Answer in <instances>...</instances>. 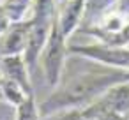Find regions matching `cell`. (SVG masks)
<instances>
[{
  "label": "cell",
  "mask_w": 129,
  "mask_h": 120,
  "mask_svg": "<svg viewBox=\"0 0 129 120\" xmlns=\"http://www.w3.org/2000/svg\"><path fill=\"white\" fill-rule=\"evenodd\" d=\"M85 2L87 0H67V4L58 11V23L66 37L73 35L76 28H80L83 21L85 13Z\"/></svg>",
  "instance_id": "obj_6"
},
{
  "label": "cell",
  "mask_w": 129,
  "mask_h": 120,
  "mask_svg": "<svg viewBox=\"0 0 129 120\" xmlns=\"http://www.w3.org/2000/svg\"><path fill=\"white\" fill-rule=\"evenodd\" d=\"M67 51L69 55L99 62L110 69L129 71V46H113V44L94 41L90 44H69Z\"/></svg>",
  "instance_id": "obj_3"
},
{
  "label": "cell",
  "mask_w": 129,
  "mask_h": 120,
  "mask_svg": "<svg viewBox=\"0 0 129 120\" xmlns=\"http://www.w3.org/2000/svg\"><path fill=\"white\" fill-rule=\"evenodd\" d=\"M2 4L13 23V21H20L27 18V11L34 4V0H2Z\"/></svg>",
  "instance_id": "obj_10"
},
{
  "label": "cell",
  "mask_w": 129,
  "mask_h": 120,
  "mask_svg": "<svg viewBox=\"0 0 129 120\" xmlns=\"http://www.w3.org/2000/svg\"><path fill=\"white\" fill-rule=\"evenodd\" d=\"M111 9H115L117 13H120L122 16L129 20V0H115V6Z\"/></svg>",
  "instance_id": "obj_13"
},
{
  "label": "cell",
  "mask_w": 129,
  "mask_h": 120,
  "mask_svg": "<svg viewBox=\"0 0 129 120\" xmlns=\"http://www.w3.org/2000/svg\"><path fill=\"white\" fill-rule=\"evenodd\" d=\"M0 72L2 76L16 81L27 94H34V87L30 81V72L25 64L23 55H7L0 57Z\"/></svg>",
  "instance_id": "obj_5"
},
{
  "label": "cell",
  "mask_w": 129,
  "mask_h": 120,
  "mask_svg": "<svg viewBox=\"0 0 129 120\" xmlns=\"http://www.w3.org/2000/svg\"><path fill=\"white\" fill-rule=\"evenodd\" d=\"M27 95H30V94H27L16 81L0 74V101H6L7 104L18 108L27 99Z\"/></svg>",
  "instance_id": "obj_7"
},
{
  "label": "cell",
  "mask_w": 129,
  "mask_h": 120,
  "mask_svg": "<svg viewBox=\"0 0 129 120\" xmlns=\"http://www.w3.org/2000/svg\"><path fill=\"white\" fill-rule=\"evenodd\" d=\"M41 111H39V102L36 101V94L27 95V99L16 108V116L14 120H41Z\"/></svg>",
  "instance_id": "obj_9"
},
{
  "label": "cell",
  "mask_w": 129,
  "mask_h": 120,
  "mask_svg": "<svg viewBox=\"0 0 129 120\" xmlns=\"http://www.w3.org/2000/svg\"><path fill=\"white\" fill-rule=\"evenodd\" d=\"M9 25H11V20H9V16H7L6 9H4L2 0H0V35H2V34L9 28Z\"/></svg>",
  "instance_id": "obj_12"
},
{
  "label": "cell",
  "mask_w": 129,
  "mask_h": 120,
  "mask_svg": "<svg viewBox=\"0 0 129 120\" xmlns=\"http://www.w3.org/2000/svg\"><path fill=\"white\" fill-rule=\"evenodd\" d=\"M30 18L13 21L9 28L0 35V57L7 55H23L28 43Z\"/></svg>",
  "instance_id": "obj_4"
},
{
  "label": "cell",
  "mask_w": 129,
  "mask_h": 120,
  "mask_svg": "<svg viewBox=\"0 0 129 120\" xmlns=\"http://www.w3.org/2000/svg\"><path fill=\"white\" fill-rule=\"evenodd\" d=\"M113 6H115V0H87L81 25H95Z\"/></svg>",
  "instance_id": "obj_8"
},
{
  "label": "cell",
  "mask_w": 129,
  "mask_h": 120,
  "mask_svg": "<svg viewBox=\"0 0 129 120\" xmlns=\"http://www.w3.org/2000/svg\"><path fill=\"white\" fill-rule=\"evenodd\" d=\"M125 81H129V71L124 69H110L108 72H83L62 87L53 88V92L41 101V116H48L62 109L85 108L97 101L111 87Z\"/></svg>",
  "instance_id": "obj_1"
},
{
  "label": "cell",
  "mask_w": 129,
  "mask_h": 120,
  "mask_svg": "<svg viewBox=\"0 0 129 120\" xmlns=\"http://www.w3.org/2000/svg\"><path fill=\"white\" fill-rule=\"evenodd\" d=\"M67 46H69L67 37L64 35V32L60 28L58 13H57L50 37L46 41V46H44V50L41 53V60H39V62H43V72L51 88H57L60 83V78H62L64 67H66V58L69 55Z\"/></svg>",
  "instance_id": "obj_2"
},
{
  "label": "cell",
  "mask_w": 129,
  "mask_h": 120,
  "mask_svg": "<svg viewBox=\"0 0 129 120\" xmlns=\"http://www.w3.org/2000/svg\"><path fill=\"white\" fill-rule=\"evenodd\" d=\"M41 120H92L88 108H71V109H62L57 113H51L48 116H43Z\"/></svg>",
  "instance_id": "obj_11"
}]
</instances>
